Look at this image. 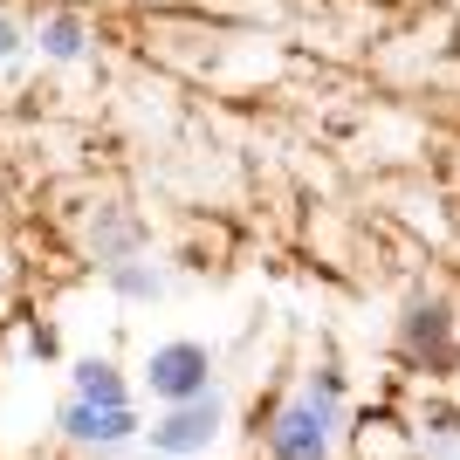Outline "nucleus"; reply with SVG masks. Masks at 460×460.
I'll use <instances>...</instances> for the list:
<instances>
[{
  "label": "nucleus",
  "mask_w": 460,
  "mask_h": 460,
  "mask_svg": "<svg viewBox=\"0 0 460 460\" xmlns=\"http://www.w3.org/2000/svg\"><path fill=\"white\" fill-rule=\"evenodd\" d=\"M330 426H337V399L296 392L269 420V460H323L330 454Z\"/></svg>",
  "instance_id": "obj_1"
},
{
  "label": "nucleus",
  "mask_w": 460,
  "mask_h": 460,
  "mask_svg": "<svg viewBox=\"0 0 460 460\" xmlns=\"http://www.w3.org/2000/svg\"><path fill=\"white\" fill-rule=\"evenodd\" d=\"M145 385H152L165 405L199 399L213 385V350L199 344V337H172V344H158L152 358H145Z\"/></svg>",
  "instance_id": "obj_2"
},
{
  "label": "nucleus",
  "mask_w": 460,
  "mask_h": 460,
  "mask_svg": "<svg viewBox=\"0 0 460 460\" xmlns=\"http://www.w3.org/2000/svg\"><path fill=\"white\" fill-rule=\"evenodd\" d=\"M220 420H227V399H220V392L207 385L199 399L165 405V420L152 426V447H158V454H172V460H186V454H199V447H213Z\"/></svg>",
  "instance_id": "obj_3"
},
{
  "label": "nucleus",
  "mask_w": 460,
  "mask_h": 460,
  "mask_svg": "<svg viewBox=\"0 0 460 460\" xmlns=\"http://www.w3.org/2000/svg\"><path fill=\"white\" fill-rule=\"evenodd\" d=\"M56 426H62V440H76V447H124V440H137V405H90L69 392Z\"/></svg>",
  "instance_id": "obj_4"
},
{
  "label": "nucleus",
  "mask_w": 460,
  "mask_h": 460,
  "mask_svg": "<svg viewBox=\"0 0 460 460\" xmlns=\"http://www.w3.org/2000/svg\"><path fill=\"white\" fill-rule=\"evenodd\" d=\"M454 316H447V303H433V296H420V303L405 309V350L420 358L426 371H447L454 365Z\"/></svg>",
  "instance_id": "obj_5"
},
{
  "label": "nucleus",
  "mask_w": 460,
  "mask_h": 460,
  "mask_svg": "<svg viewBox=\"0 0 460 460\" xmlns=\"http://www.w3.org/2000/svg\"><path fill=\"white\" fill-rule=\"evenodd\" d=\"M35 49H41L49 62H83V56H90V28H83V14H69V7L41 14V28H35Z\"/></svg>",
  "instance_id": "obj_6"
},
{
  "label": "nucleus",
  "mask_w": 460,
  "mask_h": 460,
  "mask_svg": "<svg viewBox=\"0 0 460 460\" xmlns=\"http://www.w3.org/2000/svg\"><path fill=\"white\" fill-rule=\"evenodd\" d=\"M76 399H90V405H131V378L111 365V358H76Z\"/></svg>",
  "instance_id": "obj_7"
},
{
  "label": "nucleus",
  "mask_w": 460,
  "mask_h": 460,
  "mask_svg": "<svg viewBox=\"0 0 460 460\" xmlns=\"http://www.w3.org/2000/svg\"><path fill=\"white\" fill-rule=\"evenodd\" d=\"M90 248L103 254V261H131V254L145 248V234H137V220H124V213H103L90 227Z\"/></svg>",
  "instance_id": "obj_8"
},
{
  "label": "nucleus",
  "mask_w": 460,
  "mask_h": 460,
  "mask_svg": "<svg viewBox=\"0 0 460 460\" xmlns=\"http://www.w3.org/2000/svg\"><path fill=\"white\" fill-rule=\"evenodd\" d=\"M103 282L117 288V296H131V303H152V296H165V282H158V269L152 261H111V275H103Z\"/></svg>",
  "instance_id": "obj_9"
},
{
  "label": "nucleus",
  "mask_w": 460,
  "mask_h": 460,
  "mask_svg": "<svg viewBox=\"0 0 460 460\" xmlns=\"http://www.w3.org/2000/svg\"><path fill=\"white\" fill-rule=\"evenodd\" d=\"M21 49H28V28H21V21L7 14V7H0V62H14Z\"/></svg>",
  "instance_id": "obj_10"
},
{
  "label": "nucleus",
  "mask_w": 460,
  "mask_h": 460,
  "mask_svg": "<svg viewBox=\"0 0 460 460\" xmlns=\"http://www.w3.org/2000/svg\"><path fill=\"white\" fill-rule=\"evenodd\" d=\"M28 350H35L41 365H49V358H56V350H62V344H56V330H35V337H28Z\"/></svg>",
  "instance_id": "obj_11"
}]
</instances>
